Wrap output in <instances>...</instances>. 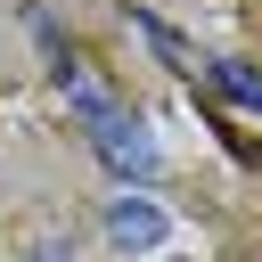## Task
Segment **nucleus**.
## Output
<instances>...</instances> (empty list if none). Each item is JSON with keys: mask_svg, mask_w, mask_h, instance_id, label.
Returning <instances> with one entry per match:
<instances>
[{"mask_svg": "<svg viewBox=\"0 0 262 262\" xmlns=\"http://www.w3.org/2000/svg\"><path fill=\"white\" fill-rule=\"evenodd\" d=\"M90 147H98V164H106L115 180H156V172H164V156H156L147 123H131V115H106V123H90Z\"/></svg>", "mask_w": 262, "mask_h": 262, "instance_id": "obj_1", "label": "nucleus"}, {"mask_svg": "<svg viewBox=\"0 0 262 262\" xmlns=\"http://www.w3.org/2000/svg\"><path fill=\"white\" fill-rule=\"evenodd\" d=\"M164 229H172V221H164V205H147V196H131V188H123V196H106V246H123V254H156V246H164Z\"/></svg>", "mask_w": 262, "mask_h": 262, "instance_id": "obj_2", "label": "nucleus"}, {"mask_svg": "<svg viewBox=\"0 0 262 262\" xmlns=\"http://www.w3.org/2000/svg\"><path fill=\"white\" fill-rule=\"evenodd\" d=\"M205 82H213L221 98H237V106H254V115H262V74H254V66H237V57H213V66H205Z\"/></svg>", "mask_w": 262, "mask_h": 262, "instance_id": "obj_3", "label": "nucleus"}]
</instances>
